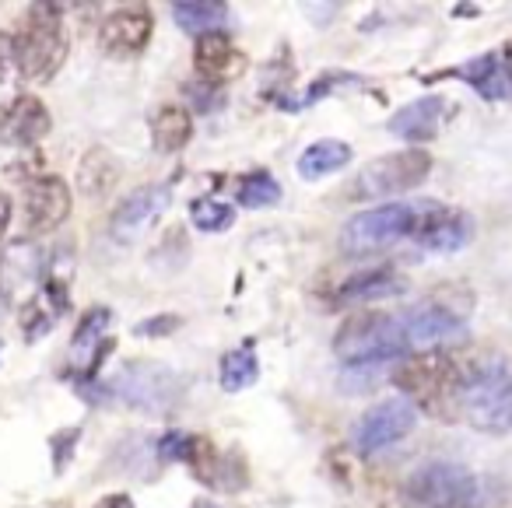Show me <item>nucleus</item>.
I'll list each match as a JSON object with an SVG mask.
<instances>
[{
	"label": "nucleus",
	"instance_id": "2eb2a0df",
	"mask_svg": "<svg viewBox=\"0 0 512 508\" xmlns=\"http://www.w3.org/2000/svg\"><path fill=\"white\" fill-rule=\"evenodd\" d=\"M407 291V277L397 267L383 263V267H369L351 274L341 288L334 291L330 305H362V302H376V298H393Z\"/></svg>",
	"mask_w": 512,
	"mask_h": 508
},
{
	"label": "nucleus",
	"instance_id": "c756f323",
	"mask_svg": "<svg viewBox=\"0 0 512 508\" xmlns=\"http://www.w3.org/2000/svg\"><path fill=\"white\" fill-rule=\"evenodd\" d=\"M53 323H57V316H53V312L46 309L43 298H39V295H32L29 302L22 305V333H25V340L46 337V333L53 330Z\"/></svg>",
	"mask_w": 512,
	"mask_h": 508
},
{
	"label": "nucleus",
	"instance_id": "f8f14e48",
	"mask_svg": "<svg viewBox=\"0 0 512 508\" xmlns=\"http://www.w3.org/2000/svg\"><path fill=\"white\" fill-rule=\"evenodd\" d=\"M172 204V186L169 183H151L141 186V190L127 193L120 200V207L109 218V232H113L116 242H134L169 211Z\"/></svg>",
	"mask_w": 512,
	"mask_h": 508
},
{
	"label": "nucleus",
	"instance_id": "4be33fe9",
	"mask_svg": "<svg viewBox=\"0 0 512 508\" xmlns=\"http://www.w3.org/2000/svg\"><path fill=\"white\" fill-rule=\"evenodd\" d=\"M193 137V116L183 106H162L151 120V144L162 155H176L190 144Z\"/></svg>",
	"mask_w": 512,
	"mask_h": 508
},
{
	"label": "nucleus",
	"instance_id": "4468645a",
	"mask_svg": "<svg viewBox=\"0 0 512 508\" xmlns=\"http://www.w3.org/2000/svg\"><path fill=\"white\" fill-rule=\"evenodd\" d=\"M151 32H155V15L141 4H130L102 22L99 43L109 57H137L151 43Z\"/></svg>",
	"mask_w": 512,
	"mask_h": 508
},
{
	"label": "nucleus",
	"instance_id": "f3484780",
	"mask_svg": "<svg viewBox=\"0 0 512 508\" xmlns=\"http://www.w3.org/2000/svg\"><path fill=\"white\" fill-rule=\"evenodd\" d=\"M435 78H456L463 85H470L484 102H502L509 99L512 81L502 67V57L498 53H484V57L467 60L463 67H449V71H439Z\"/></svg>",
	"mask_w": 512,
	"mask_h": 508
},
{
	"label": "nucleus",
	"instance_id": "0eeeda50",
	"mask_svg": "<svg viewBox=\"0 0 512 508\" xmlns=\"http://www.w3.org/2000/svg\"><path fill=\"white\" fill-rule=\"evenodd\" d=\"M109 386L113 400H123L134 410H148V414H165L179 403L183 396V382L162 361H127V365L116 372Z\"/></svg>",
	"mask_w": 512,
	"mask_h": 508
},
{
	"label": "nucleus",
	"instance_id": "9b49d317",
	"mask_svg": "<svg viewBox=\"0 0 512 508\" xmlns=\"http://www.w3.org/2000/svg\"><path fill=\"white\" fill-rule=\"evenodd\" d=\"M71 218V186L60 176H32L25 183L22 225L29 235H46Z\"/></svg>",
	"mask_w": 512,
	"mask_h": 508
},
{
	"label": "nucleus",
	"instance_id": "2f4dec72",
	"mask_svg": "<svg viewBox=\"0 0 512 508\" xmlns=\"http://www.w3.org/2000/svg\"><path fill=\"white\" fill-rule=\"evenodd\" d=\"M81 442V428H64L50 438V449H53V463H57V473H64V466L74 459V449Z\"/></svg>",
	"mask_w": 512,
	"mask_h": 508
},
{
	"label": "nucleus",
	"instance_id": "39448f33",
	"mask_svg": "<svg viewBox=\"0 0 512 508\" xmlns=\"http://www.w3.org/2000/svg\"><path fill=\"white\" fill-rule=\"evenodd\" d=\"M337 358L348 368H379L383 361L407 358V340L400 333L397 316L386 312H362V316L348 319L334 337Z\"/></svg>",
	"mask_w": 512,
	"mask_h": 508
},
{
	"label": "nucleus",
	"instance_id": "a211bd4d",
	"mask_svg": "<svg viewBox=\"0 0 512 508\" xmlns=\"http://www.w3.org/2000/svg\"><path fill=\"white\" fill-rule=\"evenodd\" d=\"M442 120H446V102H442L439 95H428V99H418V102H411V106L397 109V113L390 116V123H386V130H390L393 137L421 144L439 134Z\"/></svg>",
	"mask_w": 512,
	"mask_h": 508
},
{
	"label": "nucleus",
	"instance_id": "f03ea898",
	"mask_svg": "<svg viewBox=\"0 0 512 508\" xmlns=\"http://www.w3.org/2000/svg\"><path fill=\"white\" fill-rule=\"evenodd\" d=\"M393 382L414 410L453 421L460 417V365L446 351H414L393 372Z\"/></svg>",
	"mask_w": 512,
	"mask_h": 508
},
{
	"label": "nucleus",
	"instance_id": "aec40b11",
	"mask_svg": "<svg viewBox=\"0 0 512 508\" xmlns=\"http://www.w3.org/2000/svg\"><path fill=\"white\" fill-rule=\"evenodd\" d=\"M39 267H43V260H39V249L32 242L8 246V253L0 256V288H4V295L8 298L25 295V302H29L32 284L39 281Z\"/></svg>",
	"mask_w": 512,
	"mask_h": 508
},
{
	"label": "nucleus",
	"instance_id": "bb28decb",
	"mask_svg": "<svg viewBox=\"0 0 512 508\" xmlns=\"http://www.w3.org/2000/svg\"><path fill=\"white\" fill-rule=\"evenodd\" d=\"M190 221L197 232L207 235H218L228 232L235 225V207L232 204H221V200H193L190 204Z\"/></svg>",
	"mask_w": 512,
	"mask_h": 508
},
{
	"label": "nucleus",
	"instance_id": "c85d7f7f",
	"mask_svg": "<svg viewBox=\"0 0 512 508\" xmlns=\"http://www.w3.org/2000/svg\"><path fill=\"white\" fill-rule=\"evenodd\" d=\"M200 442L204 438L200 435H193V431H169V435H162L158 438V459L162 463H190L193 466V459H197V452H200Z\"/></svg>",
	"mask_w": 512,
	"mask_h": 508
},
{
	"label": "nucleus",
	"instance_id": "a878e982",
	"mask_svg": "<svg viewBox=\"0 0 512 508\" xmlns=\"http://www.w3.org/2000/svg\"><path fill=\"white\" fill-rule=\"evenodd\" d=\"M239 207H249V211H260V207H274L281 200V186L271 172H249L239 183V193H235Z\"/></svg>",
	"mask_w": 512,
	"mask_h": 508
},
{
	"label": "nucleus",
	"instance_id": "b1692460",
	"mask_svg": "<svg viewBox=\"0 0 512 508\" xmlns=\"http://www.w3.org/2000/svg\"><path fill=\"white\" fill-rule=\"evenodd\" d=\"M351 155H355V151H351V144H344V141H334V137L316 141L299 155V176L302 179L334 176V172H341L344 165L351 162Z\"/></svg>",
	"mask_w": 512,
	"mask_h": 508
},
{
	"label": "nucleus",
	"instance_id": "5701e85b",
	"mask_svg": "<svg viewBox=\"0 0 512 508\" xmlns=\"http://www.w3.org/2000/svg\"><path fill=\"white\" fill-rule=\"evenodd\" d=\"M116 183H120V162H116L109 151L92 148L78 162V186H81L85 197H92V200L106 197Z\"/></svg>",
	"mask_w": 512,
	"mask_h": 508
},
{
	"label": "nucleus",
	"instance_id": "9d476101",
	"mask_svg": "<svg viewBox=\"0 0 512 508\" xmlns=\"http://www.w3.org/2000/svg\"><path fill=\"white\" fill-rule=\"evenodd\" d=\"M414 424H418V410L404 396L400 400H383L358 417L355 431H351V445H355L358 456H376V452L404 442L414 431Z\"/></svg>",
	"mask_w": 512,
	"mask_h": 508
},
{
	"label": "nucleus",
	"instance_id": "20e7f679",
	"mask_svg": "<svg viewBox=\"0 0 512 508\" xmlns=\"http://www.w3.org/2000/svg\"><path fill=\"white\" fill-rule=\"evenodd\" d=\"M428 207H432V200H400V204H383L355 214L341 228V249L348 256H369L400 239H414Z\"/></svg>",
	"mask_w": 512,
	"mask_h": 508
},
{
	"label": "nucleus",
	"instance_id": "393cba45",
	"mask_svg": "<svg viewBox=\"0 0 512 508\" xmlns=\"http://www.w3.org/2000/svg\"><path fill=\"white\" fill-rule=\"evenodd\" d=\"M221 389L225 393H239V389H249L256 379H260V361H256V351H253V340L239 344L235 351H228L221 358Z\"/></svg>",
	"mask_w": 512,
	"mask_h": 508
},
{
	"label": "nucleus",
	"instance_id": "412c9836",
	"mask_svg": "<svg viewBox=\"0 0 512 508\" xmlns=\"http://www.w3.org/2000/svg\"><path fill=\"white\" fill-rule=\"evenodd\" d=\"M172 18H176L179 29L200 39L225 29L228 4H218V0H179V4H172Z\"/></svg>",
	"mask_w": 512,
	"mask_h": 508
},
{
	"label": "nucleus",
	"instance_id": "cd10ccee",
	"mask_svg": "<svg viewBox=\"0 0 512 508\" xmlns=\"http://www.w3.org/2000/svg\"><path fill=\"white\" fill-rule=\"evenodd\" d=\"M109 323H113V312H109V309H102V305H95V309H88L85 316H81L78 330H74L71 347H74V351H78V354L95 351V347H99L102 340H106Z\"/></svg>",
	"mask_w": 512,
	"mask_h": 508
},
{
	"label": "nucleus",
	"instance_id": "4c0bfd02",
	"mask_svg": "<svg viewBox=\"0 0 512 508\" xmlns=\"http://www.w3.org/2000/svg\"><path fill=\"white\" fill-rule=\"evenodd\" d=\"M502 67H505V74H509V81H512V43H505V50H502Z\"/></svg>",
	"mask_w": 512,
	"mask_h": 508
},
{
	"label": "nucleus",
	"instance_id": "423d86ee",
	"mask_svg": "<svg viewBox=\"0 0 512 508\" xmlns=\"http://www.w3.org/2000/svg\"><path fill=\"white\" fill-rule=\"evenodd\" d=\"M484 487L467 466L435 459L404 480V508H481Z\"/></svg>",
	"mask_w": 512,
	"mask_h": 508
},
{
	"label": "nucleus",
	"instance_id": "f704fd0d",
	"mask_svg": "<svg viewBox=\"0 0 512 508\" xmlns=\"http://www.w3.org/2000/svg\"><path fill=\"white\" fill-rule=\"evenodd\" d=\"M186 95H193V109L200 113H214L221 106V92L211 81H197V85H186Z\"/></svg>",
	"mask_w": 512,
	"mask_h": 508
},
{
	"label": "nucleus",
	"instance_id": "e433bc0d",
	"mask_svg": "<svg viewBox=\"0 0 512 508\" xmlns=\"http://www.w3.org/2000/svg\"><path fill=\"white\" fill-rule=\"evenodd\" d=\"M8 225H11V197L0 193V242H4V235H8Z\"/></svg>",
	"mask_w": 512,
	"mask_h": 508
},
{
	"label": "nucleus",
	"instance_id": "1a4fd4ad",
	"mask_svg": "<svg viewBox=\"0 0 512 508\" xmlns=\"http://www.w3.org/2000/svg\"><path fill=\"white\" fill-rule=\"evenodd\" d=\"M400 333L407 340V351H439L467 333V319L442 298H428L397 316Z\"/></svg>",
	"mask_w": 512,
	"mask_h": 508
},
{
	"label": "nucleus",
	"instance_id": "c9c22d12",
	"mask_svg": "<svg viewBox=\"0 0 512 508\" xmlns=\"http://www.w3.org/2000/svg\"><path fill=\"white\" fill-rule=\"evenodd\" d=\"M95 508H134V498L130 494H106L95 501Z\"/></svg>",
	"mask_w": 512,
	"mask_h": 508
},
{
	"label": "nucleus",
	"instance_id": "dca6fc26",
	"mask_svg": "<svg viewBox=\"0 0 512 508\" xmlns=\"http://www.w3.org/2000/svg\"><path fill=\"white\" fill-rule=\"evenodd\" d=\"M50 127H53L50 109H46L36 95H15L11 106L4 109V116H0V134L8 137L11 144H18V148L39 144L50 134Z\"/></svg>",
	"mask_w": 512,
	"mask_h": 508
},
{
	"label": "nucleus",
	"instance_id": "7c9ffc66",
	"mask_svg": "<svg viewBox=\"0 0 512 508\" xmlns=\"http://www.w3.org/2000/svg\"><path fill=\"white\" fill-rule=\"evenodd\" d=\"M344 85H362V78H355V74H341V71H327L320 81H316L313 88L306 92V99H302V106H313L316 99H327L334 88H344Z\"/></svg>",
	"mask_w": 512,
	"mask_h": 508
},
{
	"label": "nucleus",
	"instance_id": "473e14b6",
	"mask_svg": "<svg viewBox=\"0 0 512 508\" xmlns=\"http://www.w3.org/2000/svg\"><path fill=\"white\" fill-rule=\"evenodd\" d=\"M18 78H22V74H18L15 43H11L8 32H0V92H8Z\"/></svg>",
	"mask_w": 512,
	"mask_h": 508
},
{
	"label": "nucleus",
	"instance_id": "58836bf2",
	"mask_svg": "<svg viewBox=\"0 0 512 508\" xmlns=\"http://www.w3.org/2000/svg\"><path fill=\"white\" fill-rule=\"evenodd\" d=\"M197 508H214V505H197Z\"/></svg>",
	"mask_w": 512,
	"mask_h": 508
},
{
	"label": "nucleus",
	"instance_id": "7ed1b4c3",
	"mask_svg": "<svg viewBox=\"0 0 512 508\" xmlns=\"http://www.w3.org/2000/svg\"><path fill=\"white\" fill-rule=\"evenodd\" d=\"M60 4H32L29 15L22 18L18 32L11 36L15 43V60H18V74L25 81H36L46 85L60 74L67 60V32H64V18H60Z\"/></svg>",
	"mask_w": 512,
	"mask_h": 508
},
{
	"label": "nucleus",
	"instance_id": "6e6552de",
	"mask_svg": "<svg viewBox=\"0 0 512 508\" xmlns=\"http://www.w3.org/2000/svg\"><path fill=\"white\" fill-rule=\"evenodd\" d=\"M428 172H432V155L421 148L393 151L376 162H369L351 183V200H379L393 197V193H404L411 186L425 183Z\"/></svg>",
	"mask_w": 512,
	"mask_h": 508
},
{
	"label": "nucleus",
	"instance_id": "ddd939ff",
	"mask_svg": "<svg viewBox=\"0 0 512 508\" xmlns=\"http://www.w3.org/2000/svg\"><path fill=\"white\" fill-rule=\"evenodd\" d=\"M470 239H474V218L460 207L435 204V200L414 235V242L428 253H460L463 246H470Z\"/></svg>",
	"mask_w": 512,
	"mask_h": 508
},
{
	"label": "nucleus",
	"instance_id": "72a5a7b5",
	"mask_svg": "<svg viewBox=\"0 0 512 508\" xmlns=\"http://www.w3.org/2000/svg\"><path fill=\"white\" fill-rule=\"evenodd\" d=\"M179 326H183V319L179 316H151V319H144V323H137L134 326V333L137 337H169V333H176Z\"/></svg>",
	"mask_w": 512,
	"mask_h": 508
},
{
	"label": "nucleus",
	"instance_id": "f257e3e1",
	"mask_svg": "<svg viewBox=\"0 0 512 508\" xmlns=\"http://www.w3.org/2000/svg\"><path fill=\"white\" fill-rule=\"evenodd\" d=\"M460 410L477 431H512V358L488 354L460 368Z\"/></svg>",
	"mask_w": 512,
	"mask_h": 508
},
{
	"label": "nucleus",
	"instance_id": "6ab92c4d",
	"mask_svg": "<svg viewBox=\"0 0 512 508\" xmlns=\"http://www.w3.org/2000/svg\"><path fill=\"white\" fill-rule=\"evenodd\" d=\"M193 67H197L200 81H221V78H235L246 67V57L235 53L232 39L225 32H211V36H200L193 46Z\"/></svg>",
	"mask_w": 512,
	"mask_h": 508
}]
</instances>
